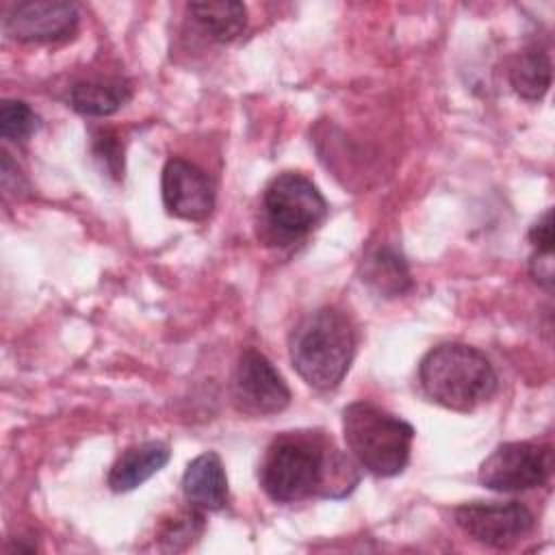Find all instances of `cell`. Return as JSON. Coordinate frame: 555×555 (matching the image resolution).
Listing matches in <instances>:
<instances>
[{"mask_svg": "<svg viewBox=\"0 0 555 555\" xmlns=\"http://www.w3.org/2000/svg\"><path fill=\"white\" fill-rule=\"evenodd\" d=\"M362 267V280L384 297H401L412 288L408 264L403 256L390 245H382L366 254Z\"/></svg>", "mask_w": 555, "mask_h": 555, "instance_id": "9a60e30c", "label": "cell"}, {"mask_svg": "<svg viewBox=\"0 0 555 555\" xmlns=\"http://www.w3.org/2000/svg\"><path fill=\"white\" fill-rule=\"evenodd\" d=\"M41 121L39 115L22 100H4L0 106V134L7 141L24 143L37 130Z\"/></svg>", "mask_w": 555, "mask_h": 555, "instance_id": "e0dca14e", "label": "cell"}, {"mask_svg": "<svg viewBox=\"0 0 555 555\" xmlns=\"http://www.w3.org/2000/svg\"><path fill=\"white\" fill-rule=\"evenodd\" d=\"M132 98V87L128 80L113 78H87L69 87V106L87 117H108L117 113Z\"/></svg>", "mask_w": 555, "mask_h": 555, "instance_id": "4fadbf2b", "label": "cell"}, {"mask_svg": "<svg viewBox=\"0 0 555 555\" xmlns=\"http://www.w3.org/2000/svg\"><path fill=\"white\" fill-rule=\"evenodd\" d=\"M553 473V449L542 442H503L477 470V481L492 492H525L540 488Z\"/></svg>", "mask_w": 555, "mask_h": 555, "instance_id": "8992f818", "label": "cell"}, {"mask_svg": "<svg viewBox=\"0 0 555 555\" xmlns=\"http://www.w3.org/2000/svg\"><path fill=\"white\" fill-rule=\"evenodd\" d=\"M455 525L490 548H512L533 529V514L518 501H470L453 509Z\"/></svg>", "mask_w": 555, "mask_h": 555, "instance_id": "52a82bcc", "label": "cell"}, {"mask_svg": "<svg viewBox=\"0 0 555 555\" xmlns=\"http://www.w3.org/2000/svg\"><path fill=\"white\" fill-rule=\"evenodd\" d=\"M182 494L202 512H217L228 503V477L215 451H206L189 462L182 475Z\"/></svg>", "mask_w": 555, "mask_h": 555, "instance_id": "8fae6325", "label": "cell"}, {"mask_svg": "<svg viewBox=\"0 0 555 555\" xmlns=\"http://www.w3.org/2000/svg\"><path fill=\"white\" fill-rule=\"evenodd\" d=\"M353 353V323L334 306L308 312L288 336L291 364L314 390L336 388L347 375Z\"/></svg>", "mask_w": 555, "mask_h": 555, "instance_id": "7a4b0ae2", "label": "cell"}, {"mask_svg": "<svg viewBox=\"0 0 555 555\" xmlns=\"http://www.w3.org/2000/svg\"><path fill=\"white\" fill-rule=\"evenodd\" d=\"M343 436L356 462L375 477H395L410 462L414 427L371 401L343 410Z\"/></svg>", "mask_w": 555, "mask_h": 555, "instance_id": "277c9868", "label": "cell"}, {"mask_svg": "<svg viewBox=\"0 0 555 555\" xmlns=\"http://www.w3.org/2000/svg\"><path fill=\"white\" fill-rule=\"evenodd\" d=\"M232 401L247 416H271L291 403V390L271 360L249 347L238 356L232 375Z\"/></svg>", "mask_w": 555, "mask_h": 555, "instance_id": "ba28073f", "label": "cell"}, {"mask_svg": "<svg viewBox=\"0 0 555 555\" xmlns=\"http://www.w3.org/2000/svg\"><path fill=\"white\" fill-rule=\"evenodd\" d=\"M93 154L102 163L106 173H111L113 178L124 176V152L111 130H98L93 134Z\"/></svg>", "mask_w": 555, "mask_h": 555, "instance_id": "ac0fdd59", "label": "cell"}, {"mask_svg": "<svg viewBox=\"0 0 555 555\" xmlns=\"http://www.w3.org/2000/svg\"><path fill=\"white\" fill-rule=\"evenodd\" d=\"M319 434L286 431L278 436L264 451L258 481L264 494L275 503H295L308 496L340 499L349 494L358 475L349 462L330 449Z\"/></svg>", "mask_w": 555, "mask_h": 555, "instance_id": "6da1fadb", "label": "cell"}, {"mask_svg": "<svg viewBox=\"0 0 555 555\" xmlns=\"http://www.w3.org/2000/svg\"><path fill=\"white\" fill-rule=\"evenodd\" d=\"M529 241L535 251H553V210L546 208L542 217L531 225Z\"/></svg>", "mask_w": 555, "mask_h": 555, "instance_id": "d6986e66", "label": "cell"}, {"mask_svg": "<svg viewBox=\"0 0 555 555\" xmlns=\"http://www.w3.org/2000/svg\"><path fill=\"white\" fill-rule=\"evenodd\" d=\"M160 195L167 212L184 221H204L215 208L210 176L184 158H169L165 163Z\"/></svg>", "mask_w": 555, "mask_h": 555, "instance_id": "30bf717a", "label": "cell"}, {"mask_svg": "<svg viewBox=\"0 0 555 555\" xmlns=\"http://www.w3.org/2000/svg\"><path fill=\"white\" fill-rule=\"evenodd\" d=\"M78 9L61 0L17 2L4 15V33L22 43H50L67 39L78 28Z\"/></svg>", "mask_w": 555, "mask_h": 555, "instance_id": "9c48e42d", "label": "cell"}, {"mask_svg": "<svg viewBox=\"0 0 555 555\" xmlns=\"http://www.w3.org/2000/svg\"><path fill=\"white\" fill-rule=\"evenodd\" d=\"M262 212L278 238L293 241L321 225L327 215V202L310 178L297 171H284L267 184Z\"/></svg>", "mask_w": 555, "mask_h": 555, "instance_id": "5b68a950", "label": "cell"}, {"mask_svg": "<svg viewBox=\"0 0 555 555\" xmlns=\"http://www.w3.org/2000/svg\"><path fill=\"white\" fill-rule=\"evenodd\" d=\"M553 78V65L546 52L538 48L522 50L509 67L512 89L529 102H538L546 95Z\"/></svg>", "mask_w": 555, "mask_h": 555, "instance_id": "2e32d148", "label": "cell"}, {"mask_svg": "<svg viewBox=\"0 0 555 555\" xmlns=\"http://www.w3.org/2000/svg\"><path fill=\"white\" fill-rule=\"evenodd\" d=\"M529 271L540 286L551 291L553 288V251H533L529 260Z\"/></svg>", "mask_w": 555, "mask_h": 555, "instance_id": "ffe728a7", "label": "cell"}, {"mask_svg": "<svg viewBox=\"0 0 555 555\" xmlns=\"http://www.w3.org/2000/svg\"><path fill=\"white\" fill-rule=\"evenodd\" d=\"M423 392L453 412H470L492 399L499 379L490 360L464 343H442L429 349L418 364Z\"/></svg>", "mask_w": 555, "mask_h": 555, "instance_id": "3957f363", "label": "cell"}, {"mask_svg": "<svg viewBox=\"0 0 555 555\" xmlns=\"http://www.w3.org/2000/svg\"><path fill=\"white\" fill-rule=\"evenodd\" d=\"M169 447L160 440H147L128 447L111 466L106 483L113 492H130L145 483L169 462Z\"/></svg>", "mask_w": 555, "mask_h": 555, "instance_id": "7c38bea8", "label": "cell"}, {"mask_svg": "<svg viewBox=\"0 0 555 555\" xmlns=\"http://www.w3.org/2000/svg\"><path fill=\"white\" fill-rule=\"evenodd\" d=\"M193 22L217 43L236 39L247 26V9L234 0H202L186 4Z\"/></svg>", "mask_w": 555, "mask_h": 555, "instance_id": "5bb4252c", "label": "cell"}]
</instances>
